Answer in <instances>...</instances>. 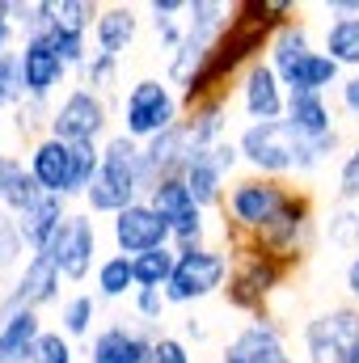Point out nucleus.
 Listing matches in <instances>:
<instances>
[{"instance_id": "obj_51", "label": "nucleus", "mask_w": 359, "mask_h": 363, "mask_svg": "<svg viewBox=\"0 0 359 363\" xmlns=\"http://www.w3.org/2000/svg\"><path fill=\"white\" fill-rule=\"evenodd\" d=\"M17 169H21V157H17V152H9V148H0V186L13 178Z\"/></svg>"}, {"instance_id": "obj_46", "label": "nucleus", "mask_w": 359, "mask_h": 363, "mask_svg": "<svg viewBox=\"0 0 359 363\" xmlns=\"http://www.w3.org/2000/svg\"><path fill=\"white\" fill-rule=\"evenodd\" d=\"M13 43L21 47L17 21H13V0H0V55H4V51H13Z\"/></svg>"}, {"instance_id": "obj_38", "label": "nucleus", "mask_w": 359, "mask_h": 363, "mask_svg": "<svg viewBox=\"0 0 359 363\" xmlns=\"http://www.w3.org/2000/svg\"><path fill=\"white\" fill-rule=\"evenodd\" d=\"M118 64H123V60H114V55H106V51L93 47V55L85 60V68H81V89L106 97V93L118 85Z\"/></svg>"}, {"instance_id": "obj_40", "label": "nucleus", "mask_w": 359, "mask_h": 363, "mask_svg": "<svg viewBox=\"0 0 359 363\" xmlns=\"http://www.w3.org/2000/svg\"><path fill=\"white\" fill-rule=\"evenodd\" d=\"M55 4H60V26L93 34V26L101 17V4H93V0H55Z\"/></svg>"}, {"instance_id": "obj_7", "label": "nucleus", "mask_w": 359, "mask_h": 363, "mask_svg": "<svg viewBox=\"0 0 359 363\" xmlns=\"http://www.w3.org/2000/svg\"><path fill=\"white\" fill-rule=\"evenodd\" d=\"M241 165H250L258 178H287L296 174V152L300 135L279 118V123H245L237 135Z\"/></svg>"}, {"instance_id": "obj_6", "label": "nucleus", "mask_w": 359, "mask_h": 363, "mask_svg": "<svg viewBox=\"0 0 359 363\" xmlns=\"http://www.w3.org/2000/svg\"><path fill=\"white\" fill-rule=\"evenodd\" d=\"M287 199H292V186L283 178H258V174L237 178L228 186V194H224V207H220L224 211V228L258 237V233H267L275 224V216L287 207Z\"/></svg>"}, {"instance_id": "obj_22", "label": "nucleus", "mask_w": 359, "mask_h": 363, "mask_svg": "<svg viewBox=\"0 0 359 363\" xmlns=\"http://www.w3.org/2000/svg\"><path fill=\"white\" fill-rule=\"evenodd\" d=\"M43 334H47L43 313H34V308H0V363H30Z\"/></svg>"}, {"instance_id": "obj_23", "label": "nucleus", "mask_w": 359, "mask_h": 363, "mask_svg": "<svg viewBox=\"0 0 359 363\" xmlns=\"http://www.w3.org/2000/svg\"><path fill=\"white\" fill-rule=\"evenodd\" d=\"M68 216H72V211H68V199H60V194H43L34 207H26V211L13 216V220H17V228H21L26 250H30V254H47V245L55 241V233L64 228Z\"/></svg>"}, {"instance_id": "obj_21", "label": "nucleus", "mask_w": 359, "mask_h": 363, "mask_svg": "<svg viewBox=\"0 0 359 363\" xmlns=\"http://www.w3.org/2000/svg\"><path fill=\"white\" fill-rule=\"evenodd\" d=\"M17 64H21L26 97H34V101H51L60 93V85L68 81V64L55 55V47L47 38H26L17 47Z\"/></svg>"}, {"instance_id": "obj_29", "label": "nucleus", "mask_w": 359, "mask_h": 363, "mask_svg": "<svg viewBox=\"0 0 359 363\" xmlns=\"http://www.w3.org/2000/svg\"><path fill=\"white\" fill-rule=\"evenodd\" d=\"M93 296L97 300H123L136 296V267L127 254H106L93 271Z\"/></svg>"}, {"instance_id": "obj_2", "label": "nucleus", "mask_w": 359, "mask_h": 363, "mask_svg": "<svg viewBox=\"0 0 359 363\" xmlns=\"http://www.w3.org/2000/svg\"><path fill=\"white\" fill-rule=\"evenodd\" d=\"M220 233H224V241H228L224 250H228V258H233L228 283H224V300H228L237 313L267 317L270 296L283 287V279L296 271V267H287L283 258L267 254L254 237H245V233H237V228H220Z\"/></svg>"}, {"instance_id": "obj_54", "label": "nucleus", "mask_w": 359, "mask_h": 363, "mask_svg": "<svg viewBox=\"0 0 359 363\" xmlns=\"http://www.w3.org/2000/svg\"><path fill=\"white\" fill-rule=\"evenodd\" d=\"M220 363H237V359H228V355H220Z\"/></svg>"}, {"instance_id": "obj_31", "label": "nucleus", "mask_w": 359, "mask_h": 363, "mask_svg": "<svg viewBox=\"0 0 359 363\" xmlns=\"http://www.w3.org/2000/svg\"><path fill=\"white\" fill-rule=\"evenodd\" d=\"M97 296H89V291H77V296H68L64 304H60V334L64 338H93L97 330H93V321H97Z\"/></svg>"}, {"instance_id": "obj_9", "label": "nucleus", "mask_w": 359, "mask_h": 363, "mask_svg": "<svg viewBox=\"0 0 359 363\" xmlns=\"http://www.w3.org/2000/svg\"><path fill=\"white\" fill-rule=\"evenodd\" d=\"M309 363H347L359 347V304H334L304 321L300 330Z\"/></svg>"}, {"instance_id": "obj_17", "label": "nucleus", "mask_w": 359, "mask_h": 363, "mask_svg": "<svg viewBox=\"0 0 359 363\" xmlns=\"http://www.w3.org/2000/svg\"><path fill=\"white\" fill-rule=\"evenodd\" d=\"M26 169H30V178L38 182L43 194H60V199H68V203L81 199V190H77V152H72V144H64V140H55V135L34 140L30 152H26Z\"/></svg>"}, {"instance_id": "obj_45", "label": "nucleus", "mask_w": 359, "mask_h": 363, "mask_svg": "<svg viewBox=\"0 0 359 363\" xmlns=\"http://www.w3.org/2000/svg\"><path fill=\"white\" fill-rule=\"evenodd\" d=\"M338 106H343L347 118L359 123V72H347V77H343V85H338Z\"/></svg>"}, {"instance_id": "obj_53", "label": "nucleus", "mask_w": 359, "mask_h": 363, "mask_svg": "<svg viewBox=\"0 0 359 363\" xmlns=\"http://www.w3.org/2000/svg\"><path fill=\"white\" fill-rule=\"evenodd\" d=\"M347 363H359V347H355V351H351V355H347Z\"/></svg>"}, {"instance_id": "obj_48", "label": "nucleus", "mask_w": 359, "mask_h": 363, "mask_svg": "<svg viewBox=\"0 0 359 363\" xmlns=\"http://www.w3.org/2000/svg\"><path fill=\"white\" fill-rule=\"evenodd\" d=\"M190 0H148V17H186Z\"/></svg>"}, {"instance_id": "obj_36", "label": "nucleus", "mask_w": 359, "mask_h": 363, "mask_svg": "<svg viewBox=\"0 0 359 363\" xmlns=\"http://www.w3.org/2000/svg\"><path fill=\"white\" fill-rule=\"evenodd\" d=\"M47 43H51V47H55V55L68 64V72H81V68H85V60L93 55L89 34H81V30H68V26H55V30L47 34Z\"/></svg>"}, {"instance_id": "obj_42", "label": "nucleus", "mask_w": 359, "mask_h": 363, "mask_svg": "<svg viewBox=\"0 0 359 363\" xmlns=\"http://www.w3.org/2000/svg\"><path fill=\"white\" fill-rule=\"evenodd\" d=\"M131 308H136V321L161 325V317H165L170 300H165V291H157V287H140V291L131 296Z\"/></svg>"}, {"instance_id": "obj_52", "label": "nucleus", "mask_w": 359, "mask_h": 363, "mask_svg": "<svg viewBox=\"0 0 359 363\" xmlns=\"http://www.w3.org/2000/svg\"><path fill=\"white\" fill-rule=\"evenodd\" d=\"M182 338H194V342H203V338H207V325H203L199 317H186V321H182Z\"/></svg>"}, {"instance_id": "obj_30", "label": "nucleus", "mask_w": 359, "mask_h": 363, "mask_svg": "<svg viewBox=\"0 0 359 363\" xmlns=\"http://www.w3.org/2000/svg\"><path fill=\"white\" fill-rule=\"evenodd\" d=\"M321 51L338 64L359 72V17H330L321 34Z\"/></svg>"}, {"instance_id": "obj_43", "label": "nucleus", "mask_w": 359, "mask_h": 363, "mask_svg": "<svg viewBox=\"0 0 359 363\" xmlns=\"http://www.w3.org/2000/svg\"><path fill=\"white\" fill-rule=\"evenodd\" d=\"M334 194H338V203H347V207L359 203V144L343 157V165H338V186H334Z\"/></svg>"}, {"instance_id": "obj_18", "label": "nucleus", "mask_w": 359, "mask_h": 363, "mask_svg": "<svg viewBox=\"0 0 359 363\" xmlns=\"http://www.w3.org/2000/svg\"><path fill=\"white\" fill-rule=\"evenodd\" d=\"M224 355L237 363H296L287 351V330L279 325V317H250L224 347Z\"/></svg>"}, {"instance_id": "obj_3", "label": "nucleus", "mask_w": 359, "mask_h": 363, "mask_svg": "<svg viewBox=\"0 0 359 363\" xmlns=\"http://www.w3.org/2000/svg\"><path fill=\"white\" fill-rule=\"evenodd\" d=\"M140 199H144V144L114 131L101 144V169L85 190V207H89V216L114 220L118 211H127Z\"/></svg>"}, {"instance_id": "obj_8", "label": "nucleus", "mask_w": 359, "mask_h": 363, "mask_svg": "<svg viewBox=\"0 0 359 363\" xmlns=\"http://www.w3.org/2000/svg\"><path fill=\"white\" fill-rule=\"evenodd\" d=\"M228 250H216V245H203V250H178V267H174V279L165 287V300L170 304H199L216 291H224L228 283Z\"/></svg>"}, {"instance_id": "obj_26", "label": "nucleus", "mask_w": 359, "mask_h": 363, "mask_svg": "<svg viewBox=\"0 0 359 363\" xmlns=\"http://www.w3.org/2000/svg\"><path fill=\"white\" fill-rule=\"evenodd\" d=\"M279 81H283V89L287 93H326L338 89L343 85V68L326 55V51H313V55H304L300 64H292L287 72H279Z\"/></svg>"}, {"instance_id": "obj_25", "label": "nucleus", "mask_w": 359, "mask_h": 363, "mask_svg": "<svg viewBox=\"0 0 359 363\" xmlns=\"http://www.w3.org/2000/svg\"><path fill=\"white\" fill-rule=\"evenodd\" d=\"M136 34H140V13L131 4H101V17L93 26V47L97 51L123 60V51H131Z\"/></svg>"}, {"instance_id": "obj_15", "label": "nucleus", "mask_w": 359, "mask_h": 363, "mask_svg": "<svg viewBox=\"0 0 359 363\" xmlns=\"http://www.w3.org/2000/svg\"><path fill=\"white\" fill-rule=\"evenodd\" d=\"M161 325L148 321H106L89 338L85 363H153Z\"/></svg>"}, {"instance_id": "obj_34", "label": "nucleus", "mask_w": 359, "mask_h": 363, "mask_svg": "<svg viewBox=\"0 0 359 363\" xmlns=\"http://www.w3.org/2000/svg\"><path fill=\"white\" fill-rule=\"evenodd\" d=\"M326 241L334 245V250H343V254H359V207H347V203H338L330 216H326Z\"/></svg>"}, {"instance_id": "obj_16", "label": "nucleus", "mask_w": 359, "mask_h": 363, "mask_svg": "<svg viewBox=\"0 0 359 363\" xmlns=\"http://www.w3.org/2000/svg\"><path fill=\"white\" fill-rule=\"evenodd\" d=\"M110 241H114V254L140 258V254L174 245V228L161 220V211L148 199H140V203H131L127 211H118L110 220Z\"/></svg>"}, {"instance_id": "obj_12", "label": "nucleus", "mask_w": 359, "mask_h": 363, "mask_svg": "<svg viewBox=\"0 0 359 363\" xmlns=\"http://www.w3.org/2000/svg\"><path fill=\"white\" fill-rule=\"evenodd\" d=\"M106 127H110V97L89 93L81 85L64 93L51 114V135L64 144H106L101 140Z\"/></svg>"}, {"instance_id": "obj_1", "label": "nucleus", "mask_w": 359, "mask_h": 363, "mask_svg": "<svg viewBox=\"0 0 359 363\" xmlns=\"http://www.w3.org/2000/svg\"><path fill=\"white\" fill-rule=\"evenodd\" d=\"M292 17H300V4L292 0H237L228 13L224 34L216 38V47L207 51L203 68L186 81L182 97V114L194 110L207 97L228 93V81H241V72L258 60H267V47L279 26H287Z\"/></svg>"}, {"instance_id": "obj_20", "label": "nucleus", "mask_w": 359, "mask_h": 363, "mask_svg": "<svg viewBox=\"0 0 359 363\" xmlns=\"http://www.w3.org/2000/svg\"><path fill=\"white\" fill-rule=\"evenodd\" d=\"M237 101H241V110H245L250 123H279L287 114V89H283L279 72L270 68L267 60H258V64H250L241 72Z\"/></svg>"}, {"instance_id": "obj_33", "label": "nucleus", "mask_w": 359, "mask_h": 363, "mask_svg": "<svg viewBox=\"0 0 359 363\" xmlns=\"http://www.w3.org/2000/svg\"><path fill=\"white\" fill-rule=\"evenodd\" d=\"M131 267H136V291H140V287H157V291H165L170 279H174V267H178V250L165 245V250L140 254V258H131Z\"/></svg>"}, {"instance_id": "obj_4", "label": "nucleus", "mask_w": 359, "mask_h": 363, "mask_svg": "<svg viewBox=\"0 0 359 363\" xmlns=\"http://www.w3.org/2000/svg\"><path fill=\"white\" fill-rule=\"evenodd\" d=\"M118 114H123L118 118L123 135L136 140V144H148L153 135H161V131H170V127L182 123V97L161 77H140L131 89L123 93Z\"/></svg>"}, {"instance_id": "obj_5", "label": "nucleus", "mask_w": 359, "mask_h": 363, "mask_svg": "<svg viewBox=\"0 0 359 363\" xmlns=\"http://www.w3.org/2000/svg\"><path fill=\"white\" fill-rule=\"evenodd\" d=\"M228 13H233V4H220V0H190L186 4V17H182L186 30H182V43H178V51L170 55V72H165V81L178 85V93L203 68L207 51L216 47V38L228 26Z\"/></svg>"}, {"instance_id": "obj_41", "label": "nucleus", "mask_w": 359, "mask_h": 363, "mask_svg": "<svg viewBox=\"0 0 359 363\" xmlns=\"http://www.w3.org/2000/svg\"><path fill=\"white\" fill-rule=\"evenodd\" d=\"M30 363H77V347H72V338H64L60 330H47V334L38 338Z\"/></svg>"}, {"instance_id": "obj_49", "label": "nucleus", "mask_w": 359, "mask_h": 363, "mask_svg": "<svg viewBox=\"0 0 359 363\" xmlns=\"http://www.w3.org/2000/svg\"><path fill=\"white\" fill-rule=\"evenodd\" d=\"M343 287H347L351 304H359V254H355V258H347V271H343Z\"/></svg>"}, {"instance_id": "obj_32", "label": "nucleus", "mask_w": 359, "mask_h": 363, "mask_svg": "<svg viewBox=\"0 0 359 363\" xmlns=\"http://www.w3.org/2000/svg\"><path fill=\"white\" fill-rule=\"evenodd\" d=\"M13 21H17L21 43L26 38H47L60 26V4L55 0H26V4L13 0Z\"/></svg>"}, {"instance_id": "obj_19", "label": "nucleus", "mask_w": 359, "mask_h": 363, "mask_svg": "<svg viewBox=\"0 0 359 363\" xmlns=\"http://www.w3.org/2000/svg\"><path fill=\"white\" fill-rule=\"evenodd\" d=\"M60 283H64V274L47 254H30L26 267L17 271V279L9 283V291L0 296V308H34V313H43L47 304L60 300Z\"/></svg>"}, {"instance_id": "obj_14", "label": "nucleus", "mask_w": 359, "mask_h": 363, "mask_svg": "<svg viewBox=\"0 0 359 363\" xmlns=\"http://www.w3.org/2000/svg\"><path fill=\"white\" fill-rule=\"evenodd\" d=\"M101 254V237H97V224H93V216H68L64 220V228L55 233V241L47 245V258L60 267L64 274V283H85L93 271H97V258Z\"/></svg>"}, {"instance_id": "obj_35", "label": "nucleus", "mask_w": 359, "mask_h": 363, "mask_svg": "<svg viewBox=\"0 0 359 363\" xmlns=\"http://www.w3.org/2000/svg\"><path fill=\"white\" fill-rule=\"evenodd\" d=\"M43 199V190H38V182L30 178V169H26V161H21V169L13 174V178L0 186V211H9V216H21L26 207H34Z\"/></svg>"}, {"instance_id": "obj_44", "label": "nucleus", "mask_w": 359, "mask_h": 363, "mask_svg": "<svg viewBox=\"0 0 359 363\" xmlns=\"http://www.w3.org/2000/svg\"><path fill=\"white\" fill-rule=\"evenodd\" d=\"M153 363H194V355H190L186 338L161 334V338H157V351H153Z\"/></svg>"}, {"instance_id": "obj_10", "label": "nucleus", "mask_w": 359, "mask_h": 363, "mask_svg": "<svg viewBox=\"0 0 359 363\" xmlns=\"http://www.w3.org/2000/svg\"><path fill=\"white\" fill-rule=\"evenodd\" d=\"M241 165V148L237 140H220L216 148H190L186 157V169H182V182L190 186L194 203L203 211H220L224 207V194H228V174Z\"/></svg>"}, {"instance_id": "obj_50", "label": "nucleus", "mask_w": 359, "mask_h": 363, "mask_svg": "<svg viewBox=\"0 0 359 363\" xmlns=\"http://www.w3.org/2000/svg\"><path fill=\"white\" fill-rule=\"evenodd\" d=\"M330 17H359V0H326L321 4Z\"/></svg>"}, {"instance_id": "obj_39", "label": "nucleus", "mask_w": 359, "mask_h": 363, "mask_svg": "<svg viewBox=\"0 0 359 363\" xmlns=\"http://www.w3.org/2000/svg\"><path fill=\"white\" fill-rule=\"evenodd\" d=\"M26 101V85H21V64L17 51L0 55V110H17Z\"/></svg>"}, {"instance_id": "obj_37", "label": "nucleus", "mask_w": 359, "mask_h": 363, "mask_svg": "<svg viewBox=\"0 0 359 363\" xmlns=\"http://www.w3.org/2000/svg\"><path fill=\"white\" fill-rule=\"evenodd\" d=\"M26 258H30V250H26V241H21L17 220H13L9 211H0V279H9L13 271H21Z\"/></svg>"}, {"instance_id": "obj_28", "label": "nucleus", "mask_w": 359, "mask_h": 363, "mask_svg": "<svg viewBox=\"0 0 359 363\" xmlns=\"http://www.w3.org/2000/svg\"><path fill=\"white\" fill-rule=\"evenodd\" d=\"M313 51H317V47H313L309 21H304V17H292L287 26L275 30V38H270V47H267V64L275 72H287L292 64H300V60L313 55Z\"/></svg>"}, {"instance_id": "obj_24", "label": "nucleus", "mask_w": 359, "mask_h": 363, "mask_svg": "<svg viewBox=\"0 0 359 363\" xmlns=\"http://www.w3.org/2000/svg\"><path fill=\"white\" fill-rule=\"evenodd\" d=\"M283 123L300 135V140H321V135H334L338 123H334V106L330 97L321 93H287V114Z\"/></svg>"}, {"instance_id": "obj_13", "label": "nucleus", "mask_w": 359, "mask_h": 363, "mask_svg": "<svg viewBox=\"0 0 359 363\" xmlns=\"http://www.w3.org/2000/svg\"><path fill=\"white\" fill-rule=\"evenodd\" d=\"M148 203L161 211V220L174 228V250H203L207 245V211L194 203L190 186L182 178L157 182V190L148 194Z\"/></svg>"}, {"instance_id": "obj_27", "label": "nucleus", "mask_w": 359, "mask_h": 363, "mask_svg": "<svg viewBox=\"0 0 359 363\" xmlns=\"http://www.w3.org/2000/svg\"><path fill=\"white\" fill-rule=\"evenodd\" d=\"M182 123H186L190 148H216L220 140H228V135H224V131H228V93L199 101L194 110L182 114Z\"/></svg>"}, {"instance_id": "obj_11", "label": "nucleus", "mask_w": 359, "mask_h": 363, "mask_svg": "<svg viewBox=\"0 0 359 363\" xmlns=\"http://www.w3.org/2000/svg\"><path fill=\"white\" fill-rule=\"evenodd\" d=\"M313 233H317V211H313V194L309 190H292V199H287V207L275 216V224H270L267 233H258L254 241L275 254V258H283L287 267H300V258H304V250H309V241H313Z\"/></svg>"}, {"instance_id": "obj_47", "label": "nucleus", "mask_w": 359, "mask_h": 363, "mask_svg": "<svg viewBox=\"0 0 359 363\" xmlns=\"http://www.w3.org/2000/svg\"><path fill=\"white\" fill-rule=\"evenodd\" d=\"M153 30H157V38L165 43V51L174 55V51H178V43H182V30H186V26H182L178 17H153Z\"/></svg>"}]
</instances>
